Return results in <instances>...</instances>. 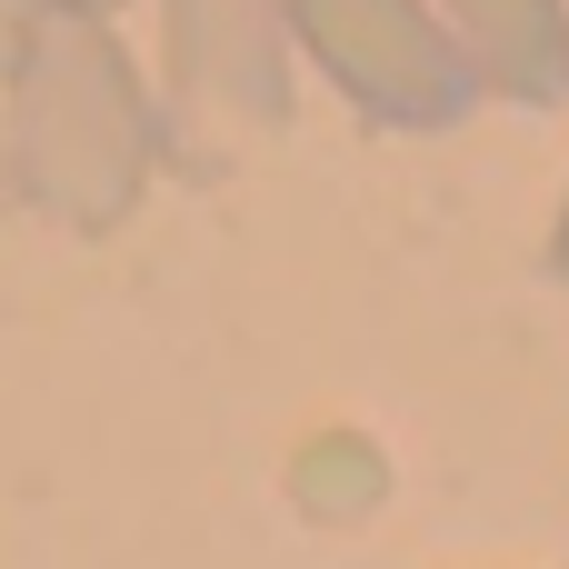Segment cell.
Returning <instances> with one entry per match:
<instances>
[{"label": "cell", "mask_w": 569, "mask_h": 569, "mask_svg": "<svg viewBox=\"0 0 569 569\" xmlns=\"http://www.w3.org/2000/svg\"><path fill=\"white\" fill-rule=\"evenodd\" d=\"M0 160L60 230H120L160 170V110L100 10H30L0 70Z\"/></svg>", "instance_id": "6da1fadb"}, {"label": "cell", "mask_w": 569, "mask_h": 569, "mask_svg": "<svg viewBox=\"0 0 569 569\" xmlns=\"http://www.w3.org/2000/svg\"><path fill=\"white\" fill-rule=\"evenodd\" d=\"M290 50H310L360 120L410 140H440L490 100L430 0H290Z\"/></svg>", "instance_id": "7a4b0ae2"}, {"label": "cell", "mask_w": 569, "mask_h": 569, "mask_svg": "<svg viewBox=\"0 0 569 569\" xmlns=\"http://www.w3.org/2000/svg\"><path fill=\"white\" fill-rule=\"evenodd\" d=\"M170 90L230 130H290V0H160Z\"/></svg>", "instance_id": "3957f363"}, {"label": "cell", "mask_w": 569, "mask_h": 569, "mask_svg": "<svg viewBox=\"0 0 569 569\" xmlns=\"http://www.w3.org/2000/svg\"><path fill=\"white\" fill-rule=\"evenodd\" d=\"M440 20L470 50L490 100H520V110L569 100V0H440Z\"/></svg>", "instance_id": "277c9868"}, {"label": "cell", "mask_w": 569, "mask_h": 569, "mask_svg": "<svg viewBox=\"0 0 569 569\" xmlns=\"http://www.w3.org/2000/svg\"><path fill=\"white\" fill-rule=\"evenodd\" d=\"M550 280L569 290V200H560V220H550Z\"/></svg>", "instance_id": "5b68a950"}, {"label": "cell", "mask_w": 569, "mask_h": 569, "mask_svg": "<svg viewBox=\"0 0 569 569\" xmlns=\"http://www.w3.org/2000/svg\"><path fill=\"white\" fill-rule=\"evenodd\" d=\"M20 10H100V20H110L120 0H20Z\"/></svg>", "instance_id": "8992f818"}]
</instances>
